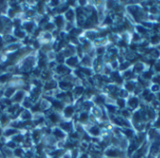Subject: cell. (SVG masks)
Here are the masks:
<instances>
[{
  "label": "cell",
  "instance_id": "7",
  "mask_svg": "<svg viewBox=\"0 0 160 158\" xmlns=\"http://www.w3.org/2000/svg\"><path fill=\"white\" fill-rule=\"evenodd\" d=\"M55 134H56L57 136H59V137H61V136L62 137L63 136V134L61 131H58V130H55Z\"/></svg>",
  "mask_w": 160,
  "mask_h": 158
},
{
  "label": "cell",
  "instance_id": "16",
  "mask_svg": "<svg viewBox=\"0 0 160 158\" xmlns=\"http://www.w3.org/2000/svg\"><path fill=\"white\" fill-rule=\"evenodd\" d=\"M157 41H158V38H157L156 36H155L154 38H153V42H154H154H157Z\"/></svg>",
  "mask_w": 160,
  "mask_h": 158
},
{
  "label": "cell",
  "instance_id": "6",
  "mask_svg": "<svg viewBox=\"0 0 160 158\" xmlns=\"http://www.w3.org/2000/svg\"><path fill=\"white\" fill-rule=\"evenodd\" d=\"M56 21H57V26H59V27H61V26L62 25V18H61V17H57V20H56Z\"/></svg>",
  "mask_w": 160,
  "mask_h": 158
},
{
  "label": "cell",
  "instance_id": "14",
  "mask_svg": "<svg viewBox=\"0 0 160 158\" xmlns=\"http://www.w3.org/2000/svg\"><path fill=\"white\" fill-rule=\"evenodd\" d=\"M118 103L120 104V106H124V101L119 100V101H118Z\"/></svg>",
  "mask_w": 160,
  "mask_h": 158
},
{
  "label": "cell",
  "instance_id": "5",
  "mask_svg": "<svg viewBox=\"0 0 160 158\" xmlns=\"http://www.w3.org/2000/svg\"><path fill=\"white\" fill-rule=\"evenodd\" d=\"M22 96H23V93H22V92H18L17 95L15 96V100H16V101L21 100V99H22Z\"/></svg>",
  "mask_w": 160,
  "mask_h": 158
},
{
  "label": "cell",
  "instance_id": "2",
  "mask_svg": "<svg viewBox=\"0 0 160 158\" xmlns=\"http://www.w3.org/2000/svg\"><path fill=\"white\" fill-rule=\"evenodd\" d=\"M137 105V99H131V100H130V106H133V107H135Z\"/></svg>",
  "mask_w": 160,
  "mask_h": 158
},
{
  "label": "cell",
  "instance_id": "10",
  "mask_svg": "<svg viewBox=\"0 0 160 158\" xmlns=\"http://www.w3.org/2000/svg\"><path fill=\"white\" fill-rule=\"evenodd\" d=\"M98 128H96V127H93L92 129H91V133H93L94 135H97L98 134Z\"/></svg>",
  "mask_w": 160,
  "mask_h": 158
},
{
  "label": "cell",
  "instance_id": "19",
  "mask_svg": "<svg viewBox=\"0 0 160 158\" xmlns=\"http://www.w3.org/2000/svg\"><path fill=\"white\" fill-rule=\"evenodd\" d=\"M159 99H160V95H159Z\"/></svg>",
  "mask_w": 160,
  "mask_h": 158
},
{
  "label": "cell",
  "instance_id": "3",
  "mask_svg": "<svg viewBox=\"0 0 160 158\" xmlns=\"http://www.w3.org/2000/svg\"><path fill=\"white\" fill-rule=\"evenodd\" d=\"M10 77V75L9 74H6V75H2L1 77H0V81H1V82H6V80H7V79Z\"/></svg>",
  "mask_w": 160,
  "mask_h": 158
},
{
  "label": "cell",
  "instance_id": "13",
  "mask_svg": "<svg viewBox=\"0 0 160 158\" xmlns=\"http://www.w3.org/2000/svg\"><path fill=\"white\" fill-rule=\"evenodd\" d=\"M133 88H134V86H133L132 84H128V85H127V89H128L129 90H132Z\"/></svg>",
  "mask_w": 160,
  "mask_h": 158
},
{
  "label": "cell",
  "instance_id": "4",
  "mask_svg": "<svg viewBox=\"0 0 160 158\" xmlns=\"http://www.w3.org/2000/svg\"><path fill=\"white\" fill-rule=\"evenodd\" d=\"M72 113H73V108H72V107H68V108L65 110V114H66L67 116H71Z\"/></svg>",
  "mask_w": 160,
  "mask_h": 158
},
{
  "label": "cell",
  "instance_id": "12",
  "mask_svg": "<svg viewBox=\"0 0 160 158\" xmlns=\"http://www.w3.org/2000/svg\"><path fill=\"white\" fill-rule=\"evenodd\" d=\"M77 89V90H75V93H78V94L81 93V92L83 91V89H82L81 88H78V89Z\"/></svg>",
  "mask_w": 160,
  "mask_h": 158
},
{
  "label": "cell",
  "instance_id": "9",
  "mask_svg": "<svg viewBox=\"0 0 160 158\" xmlns=\"http://www.w3.org/2000/svg\"><path fill=\"white\" fill-rule=\"evenodd\" d=\"M71 125L70 124H68V123H64V124H62V127L64 128V129H66V130H70L71 129V127H70Z\"/></svg>",
  "mask_w": 160,
  "mask_h": 158
},
{
  "label": "cell",
  "instance_id": "8",
  "mask_svg": "<svg viewBox=\"0 0 160 158\" xmlns=\"http://www.w3.org/2000/svg\"><path fill=\"white\" fill-rule=\"evenodd\" d=\"M67 17H68V19H70V20H72V19H73L74 14H73V11H72V10H70V11H68V12H67Z\"/></svg>",
  "mask_w": 160,
  "mask_h": 158
},
{
  "label": "cell",
  "instance_id": "17",
  "mask_svg": "<svg viewBox=\"0 0 160 158\" xmlns=\"http://www.w3.org/2000/svg\"><path fill=\"white\" fill-rule=\"evenodd\" d=\"M153 97H154L153 95H150V96H149V98H147V100H148V101L152 100V99H153Z\"/></svg>",
  "mask_w": 160,
  "mask_h": 158
},
{
  "label": "cell",
  "instance_id": "15",
  "mask_svg": "<svg viewBox=\"0 0 160 158\" xmlns=\"http://www.w3.org/2000/svg\"><path fill=\"white\" fill-rule=\"evenodd\" d=\"M138 30L141 31V32H142V33H145L146 32V30H144V28H142V27H138Z\"/></svg>",
  "mask_w": 160,
  "mask_h": 158
},
{
  "label": "cell",
  "instance_id": "18",
  "mask_svg": "<svg viewBox=\"0 0 160 158\" xmlns=\"http://www.w3.org/2000/svg\"><path fill=\"white\" fill-rule=\"evenodd\" d=\"M153 89H154V90H157V89H158V87H157V86H154V87L153 88Z\"/></svg>",
  "mask_w": 160,
  "mask_h": 158
},
{
  "label": "cell",
  "instance_id": "1",
  "mask_svg": "<svg viewBox=\"0 0 160 158\" xmlns=\"http://www.w3.org/2000/svg\"><path fill=\"white\" fill-rule=\"evenodd\" d=\"M76 62H77V58H75V57L70 58L69 60L67 61V63H68L69 65H74V64H75Z\"/></svg>",
  "mask_w": 160,
  "mask_h": 158
},
{
  "label": "cell",
  "instance_id": "11",
  "mask_svg": "<svg viewBox=\"0 0 160 158\" xmlns=\"http://www.w3.org/2000/svg\"><path fill=\"white\" fill-rule=\"evenodd\" d=\"M87 118V114H82L81 115V121H86Z\"/></svg>",
  "mask_w": 160,
  "mask_h": 158
}]
</instances>
